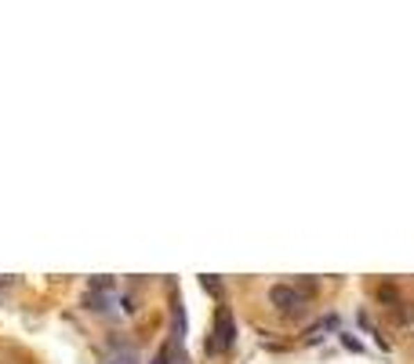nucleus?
<instances>
[{
    "instance_id": "f257e3e1",
    "label": "nucleus",
    "mask_w": 414,
    "mask_h": 364,
    "mask_svg": "<svg viewBox=\"0 0 414 364\" xmlns=\"http://www.w3.org/2000/svg\"><path fill=\"white\" fill-rule=\"evenodd\" d=\"M233 342H236V321H233V313L222 306L218 317H215V335H211V342H207V350H211V354H226Z\"/></svg>"
},
{
    "instance_id": "39448f33",
    "label": "nucleus",
    "mask_w": 414,
    "mask_h": 364,
    "mask_svg": "<svg viewBox=\"0 0 414 364\" xmlns=\"http://www.w3.org/2000/svg\"><path fill=\"white\" fill-rule=\"evenodd\" d=\"M338 339H342V346H345V350H353V354H363V342H360V339H353V335H349V331H338Z\"/></svg>"
},
{
    "instance_id": "0eeeda50",
    "label": "nucleus",
    "mask_w": 414,
    "mask_h": 364,
    "mask_svg": "<svg viewBox=\"0 0 414 364\" xmlns=\"http://www.w3.org/2000/svg\"><path fill=\"white\" fill-rule=\"evenodd\" d=\"M15 284H19V280H15V277H0V292H11V288H15Z\"/></svg>"
},
{
    "instance_id": "6e6552de",
    "label": "nucleus",
    "mask_w": 414,
    "mask_h": 364,
    "mask_svg": "<svg viewBox=\"0 0 414 364\" xmlns=\"http://www.w3.org/2000/svg\"><path fill=\"white\" fill-rule=\"evenodd\" d=\"M171 364H189V357H182V354H174V361Z\"/></svg>"
},
{
    "instance_id": "20e7f679",
    "label": "nucleus",
    "mask_w": 414,
    "mask_h": 364,
    "mask_svg": "<svg viewBox=\"0 0 414 364\" xmlns=\"http://www.w3.org/2000/svg\"><path fill=\"white\" fill-rule=\"evenodd\" d=\"M378 299H381V303H389V306H400V292H396L392 284H381V288H378Z\"/></svg>"
},
{
    "instance_id": "7ed1b4c3",
    "label": "nucleus",
    "mask_w": 414,
    "mask_h": 364,
    "mask_svg": "<svg viewBox=\"0 0 414 364\" xmlns=\"http://www.w3.org/2000/svg\"><path fill=\"white\" fill-rule=\"evenodd\" d=\"M392 321H396V324H414V303L396 306V310H392Z\"/></svg>"
},
{
    "instance_id": "423d86ee",
    "label": "nucleus",
    "mask_w": 414,
    "mask_h": 364,
    "mask_svg": "<svg viewBox=\"0 0 414 364\" xmlns=\"http://www.w3.org/2000/svg\"><path fill=\"white\" fill-rule=\"evenodd\" d=\"M200 284H204V288L211 292V295H222V284H218V280H215L211 274H204V277H200Z\"/></svg>"
},
{
    "instance_id": "f03ea898",
    "label": "nucleus",
    "mask_w": 414,
    "mask_h": 364,
    "mask_svg": "<svg viewBox=\"0 0 414 364\" xmlns=\"http://www.w3.org/2000/svg\"><path fill=\"white\" fill-rule=\"evenodd\" d=\"M269 303H273L280 313H298L306 306V299L298 295L295 284H273V288H269Z\"/></svg>"
}]
</instances>
